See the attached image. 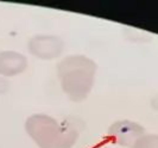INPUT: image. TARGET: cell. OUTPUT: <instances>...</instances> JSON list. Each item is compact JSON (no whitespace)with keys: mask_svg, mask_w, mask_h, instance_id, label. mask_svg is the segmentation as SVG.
I'll return each instance as SVG.
<instances>
[{"mask_svg":"<svg viewBox=\"0 0 158 148\" xmlns=\"http://www.w3.org/2000/svg\"><path fill=\"white\" fill-rule=\"evenodd\" d=\"M145 134V129L133 121L123 119L110 125L107 130L108 139L123 147H133L135 143Z\"/></svg>","mask_w":158,"mask_h":148,"instance_id":"cell-4","label":"cell"},{"mask_svg":"<svg viewBox=\"0 0 158 148\" xmlns=\"http://www.w3.org/2000/svg\"><path fill=\"white\" fill-rule=\"evenodd\" d=\"M27 48L30 54L40 60H54L60 57L64 52L63 39L54 35H36L32 36Z\"/></svg>","mask_w":158,"mask_h":148,"instance_id":"cell-3","label":"cell"},{"mask_svg":"<svg viewBox=\"0 0 158 148\" xmlns=\"http://www.w3.org/2000/svg\"><path fill=\"white\" fill-rule=\"evenodd\" d=\"M27 57L19 52H0V77L11 78L22 74L27 68Z\"/></svg>","mask_w":158,"mask_h":148,"instance_id":"cell-5","label":"cell"},{"mask_svg":"<svg viewBox=\"0 0 158 148\" xmlns=\"http://www.w3.org/2000/svg\"><path fill=\"white\" fill-rule=\"evenodd\" d=\"M98 65L85 55H69L57 66L63 92L73 101H82L93 90Z\"/></svg>","mask_w":158,"mask_h":148,"instance_id":"cell-1","label":"cell"},{"mask_svg":"<svg viewBox=\"0 0 158 148\" xmlns=\"http://www.w3.org/2000/svg\"><path fill=\"white\" fill-rule=\"evenodd\" d=\"M8 83L7 79L6 78H2V77H0V94H4L6 91L8 90Z\"/></svg>","mask_w":158,"mask_h":148,"instance_id":"cell-7","label":"cell"},{"mask_svg":"<svg viewBox=\"0 0 158 148\" xmlns=\"http://www.w3.org/2000/svg\"><path fill=\"white\" fill-rule=\"evenodd\" d=\"M25 130L40 148H71L79 139L74 127L44 114L29 117Z\"/></svg>","mask_w":158,"mask_h":148,"instance_id":"cell-2","label":"cell"},{"mask_svg":"<svg viewBox=\"0 0 158 148\" xmlns=\"http://www.w3.org/2000/svg\"><path fill=\"white\" fill-rule=\"evenodd\" d=\"M132 148H158V135L144 134L142 137L135 142Z\"/></svg>","mask_w":158,"mask_h":148,"instance_id":"cell-6","label":"cell"}]
</instances>
